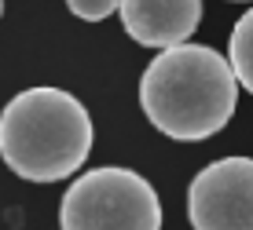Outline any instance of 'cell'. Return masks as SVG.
I'll return each instance as SVG.
<instances>
[{
	"label": "cell",
	"instance_id": "6da1fadb",
	"mask_svg": "<svg viewBox=\"0 0 253 230\" xmlns=\"http://www.w3.org/2000/svg\"><path fill=\"white\" fill-rule=\"evenodd\" d=\"M139 106L162 135L202 143L228 128L239 106V81L228 59L206 44H176L139 77Z\"/></svg>",
	"mask_w": 253,
	"mask_h": 230
},
{
	"label": "cell",
	"instance_id": "7a4b0ae2",
	"mask_svg": "<svg viewBox=\"0 0 253 230\" xmlns=\"http://www.w3.org/2000/svg\"><path fill=\"white\" fill-rule=\"evenodd\" d=\"M95 128L77 95L26 88L0 110V161L26 183L70 179L92 154Z\"/></svg>",
	"mask_w": 253,
	"mask_h": 230
},
{
	"label": "cell",
	"instance_id": "3957f363",
	"mask_svg": "<svg viewBox=\"0 0 253 230\" xmlns=\"http://www.w3.org/2000/svg\"><path fill=\"white\" fill-rule=\"evenodd\" d=\"M59 230H162V201L132 168H92L59 201Z\"/></svg>",
	"mask_w": 253,
	"mask_h": 230
},
{
	"label": "cell",
	"instance_id": "277c9868",
	"mask_svg": "<svg viewBox=\"0 0 253 230\" xmlns=\"http://www.w3.org/2000/svg\"><path fill=\"white\" fill-rule=\"evenodd\" d=\"M187 216L195 230H253V157H220L191 179Z\"/></svg>",
	"mask_w": 253,
	"mask_h": 230
},
{
	"label": "cell",
	"instance_id": "5b68a950",
	"mask_svg": "<svg viewBox=\"0 0 253 230\" xmlns=\"http://www.w3.org/2000/svg\"><path fill=\"white\" fill-rule=\"evenodd\" d=\"M125 33L143 48H176L202 22V0H118Z\"/></svg>",
	"mask_w": 253,
	"mask_h": 230
},
{
	"label": "cell",
	"instance_id": "8992f818",
	"mask_svg": "<svg viewBox=\"0 0 253 230\" xmlns=\"http://www.w3.org/2000/svg\"><path fill=\"white\" fill-rule=\"evenodd\" d=\"M228 66H231L235 81H239V84L253 95V7L242 15L239 22H235V30H231Z\"/></svg>",
	"mask_w": 253,
	"mask_h": 230
},
{
	"label": "cell",
	"instance_id": "52a82bcc",
	"mask_svg": "<svg viewBox=\"0 0 253 230\" xmlns=\"http://www.w3.org/2000/svg\"><path fill=\"white\" fill-rule=\"evenodd\" d=\"M66 7L84 22H103L118 11V0H66Z\"/></svg>",
	"mask_w": 253,
	"mask_h": 230
},
{
	"label": "cell",
	"instance_id": "ba28073f",
	"mask_svg": "<svg viewBox=\"0 0 253 230\" xmlns=\"http://www.w3.org/2000/svg\"><path fill=\"white\" fill-rule=\"evenodd\" d=\"M0 15H4V0H0Z\"/></svg>",
	"mask_w": 253,
	"mask_h": 230
},
{
	"label": "cell",
	"instance_id": "9c48e42d",
	"mask_svg": "<svg viewBox=\"0 0 253 230\" xmlns=\"http://www.w3.org/2000/svg\"><path fill=\"white\" fill-rule=\"evenodd\" d=\"M235 4H250V0H235Z\"/></svg>",
	"mask_w": 253,
	"mask_h": 230
}]
</instances>
